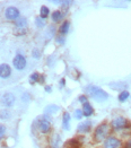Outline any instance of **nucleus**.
Masks as SVG:
<instances>
[{"mask_svg":"<svg viewBox=\"0 0 131 148\" xmlns=\"http://www.w3.org/2000/svg\"><path fill=\"white\" fill-rule=\"evenodd\" d=\"M85 93L87 96H89L92 99H94L96 102H105L108 99V94L104 89H102L101 87L95 86V85H88L85 87Z\"/></svg>","mask_w":131,"mask_h":148,"instance_id":"obj_1","label":"nucleus"},{"mask_svg":"<svg viewBox=\"0 0 131 148\" xmlns=\"http://www.w3.org/2000/svg\"><path fill=\"white\" fill-rule=\"evenodd\" d=\"M111 125L106 122H103L99 125H97L94 130V135H93V138L96 143H101V141H104L105 139H107L110 137V134H111Z\"/></svg>","mask_w":131,"mask_h":148,"instance_id":"obj_2","label":"nucleus"},{"mask_svg":"<svg viewBox=\"0 0 131 148\" xmlns=\"http://www.w3.org/2000/svg\"><path fill=\"white\" fill-rule=\"evenodd\" d=\"M129 127H131V122L127 118H124V116H117L111 122V128L114 129V130H117V131L127 129Z\"/></svg>","mask_w":131,"mask_h":148,"instance_id":"obj_3","label":"nucleus"},{"mask_svg":"<svg viewBox=\"0 0 131 148\" xmlns=\"http://www.w3.org/2000/svg\"><path fill=\"white\" fill-rule=\"evenodd\" d=\"M27 32V19L25 17H19L15 22V33L17 35H24Z\"/></svg>","mask_w":131,"mask_h":148,"instance_id":"obj_4","label":"nucleus"},{"mask_svg":"<svg viewBox=\"0 0 131 148\" xmlns=\"http://www.w3.org/2000/svg\"><path fill=\"white\" fill-rule=\"evenodd\" d=\"M121 146H122V141L114 136H110L103 143V148H120Z\"/></svg>","mask_w":131,"mask_h":148,"instance_id":"obj_5","label":"nucleus"},{"mask_svg":"<svg viewBox=\"0 0 131 148\" xmlns=\"http://www.w3.org/2000/svg\"><path fill=\"white\" fill-rule=\"evenodd\" d=\"M12 64L17 70H23L26 67V59L23 54H16L14 60H12Z\"/></svg>","mask_w":131,"mask_h":148,"instance_id":"obj_6","label":"nucleus"},{"mask_svg":"<svg viewBox=\"0 0 131 148\" xmlns=\"http://www.w3.org/2000/svg\"><path fill=\"white\" fill-rule=\"evenodd\" d=\"M5 16L8 21H17L19 18V10L16 7H8L5 12Z\"/></svg>","mask_w":131,"mask_h":148,"instance_id":"obj_7","label":"nucleus"},{"mask_svg":"<svg viewBox=\"0 0 131 148\" xmlns=\"http://www.w3.org/2000/svg\"><path fill=\"white\" fill-rule=\"evenodd\" d=\"M15 101H16V99H15L14 94H12V93H6L1 97V103L6 108H12V105L15 104Z\"/></svg>","mask_w":131,"mask_h":148,"instance_id":"obj_8","label":"nucleus"},{"mask_svg":"<svg viewBox=\"0 0 131 148\" xmlns=\"http://www.w3.org/2000/svg\"><path fill=\"white\" fill-rule=\"evenodd\" d=\"M38 130L42 132V134H49L50 130H51V122L49 121L48 119H42L40 122H38Z\"/></svg>","mask_w":131,"mask_h":148,"instance_id":"obj_9","label":"nucleus"},{"mask_svg":"<svg viewBox=\"0 0 131 148\" xmlns=\"http://www.w3.org/2000/svg\"><path fill=\"white\" fill-rule=\"evenodd\" d=\"M12 75V68L7 63H1L0 64V77L3 79H7Z\"/></svg>","mask_w":131,"mask_h":148,"instance_id":"obj_10","label":"nucleus"},{"mask_svg":"<svg viewBox=\"0 0 131 148\" xmlns=\"http://www.w3.org/2000/svg\"><path fill=\"white\" fill-rule=\"evenodd\" d=\"M91 129H92V122L89 120H87V121H84V122L78 124L77 132L78 134H87Z\"/></svg>","mask_w":131,"mask_h":148,"instance_id":"obj_11","label":"nucleus"},{"mask_svg":"<svg viewBox=\"0 0 131 148\" xmlns=\"http://www.w3.org/2000/svg\"><path fill=\"white\" fill-rule=\"evenodd\" d=\"M70 120H71L70 114L68 112H64L63 116H62V128H63V130H69L70 129Z\"/></svg>","mask_w":131,"mask_h":148,"instance_id":"obj_12","label":"nucleus"},{"mask_svg":"<svg viewBox=\"0 0 131 148\" xmlns=\"http://www.w3.org/2000/svg\"><path fill=\"white\" fill-rule=\"evenodd\" d=\"M83 113H84V116H86V118H89L91 115H93V113H94V109H93V106L87 102V103H85L83 104Z\"/></svg>","mask_w":131,"mask_h":148,"instance_id":"obj_13","label":"nucleus"},{"mask_svg":"<svg viewBox=\"0 0 131 148\" xmlns=\"http://www.w3.org/2000/svg\"><path fill=\"white\" fill-rule=\"evenodd\" d=\"M69 28H70V23H69V21H64L61 26L59 27V34L60 35H66L68 32H69Z\"/></svg>","mask_w":131,"mask_h":148,"instance_id":"obj_14","label":"nucleus"},{"mask_svg":"<svg viewBox=\"0 0 131 148\" xmlns=\"http://www.w3.org/2000/svg\"><path fill=\"white\" fill-rule=\"evenodd\" d=\"M51 19L53 23H59L63 19V14L60 12V10H56V12H52L51 15Z\"/></svg>","mask_w":131,"mask_h":148,"instance_id":"obj_15","label":"nucleus"},{"mask_svg":"<svg viewBox=\"0 0 131 148\" xmlns=\"http://www.w3.org/2000/svg\"><path fill=\"white\" fill-rule=\"evenodd\" d=\"M129 97H130V93H129L127 89H124V90H122V92L119 94L118 99H119V102L123 103V102H126V101L129 99Z\"/></svg>","mask_w":131,"mask_h":148,"instance_id":"obj_16","label":"nucleus"},{"mask_svg":"<svg viewBox=\"0 0 131 148\" xmlns=\"http://www.w3.org/2000/svg\"><path fill=\"white\" fill-rule=\"evenodd\" d=\"M50 15V9H49L47 6H42L41 7V10H40V17L42 19H47Z\"/></svg>","mask_w":131,"mask_h":148,"instance_id":"obj_17","label":"nucleus"},{"mask_svg":"<svg viewBox=\"0 0 131 148\" xmlns=\"http://www.w3.org/2000/svg\"><path fill=\"white\" fill-rule=\"evenodd\" d=\"M10 116H12V114L8 110H1L0 111V119L1 120H9Z\"/></svg>","mask_w":131,"mask_h":148,"instance_id":"obj_18","label":"nucleus"},{"mask_svg":"<svg viewBox=\"0 0 131 148\" xmlns=\"http://www.w3.org/2000/svg\"><path fill=\"white\" fill-rule=\"evenodd\" d=\"M83 116H84L83 110H80V109H77V110H75V111H73V118H75V119H77V120H80Z\"/></svg>","mask_w":131,"mask_h":148,"instance_id":"obj_19","label":"nucleus"},{"mask_svg":"<svg viewBox=\"0 0 131 148\" xmlns=\"http://www.w3.org/2000/svg\"><path fill=\"white\" fill-rule=\"evenodd\" d=\"M40 79H41V77H40V75L37 74V73L32 74L31 75V77H29V80H31L32 84H34V83H36V82H41Z\"/></svg>","mask_w":131,"mask_h":148,"instance_id":"obj_20","label":"nucleus"},{"mask_svg":"<svg viewBox=\"0 0 131 148\" xmlns=\"http://www.w3.org/2000/svg\"><path fill=\"white\" fill-rule=\"evenodd\" d=\"M35 24L38 28H42L45 26V23H44V19H42L41 17H36L35 18Z\"/></svg>","mask_w":131,"mask_h":148,"instance_id":"obj_21","label":"nucleus"},{"mask_svg":"<svg viewBox=\"0 0 131 148\" xmlns=\"http://www.w3.org/2000/svg\"><path fill=\"white\" fill-rule=\"evenodd\" d=\"M58 110H59L58 106H56V105H50V106H48V108L45 109V112H47V113H54V112H57Z\"/></svg>","mask_w":131,"mask_h":148,"instance_id":"obj_22","label":"nucleus"},{"mask_svg":"<svg viewBox=\"0 0 131 148\" xmlns=\"http://www.w3.org/2000/svg\"><path fill=\"white\" fill-rule=\"evenodd\" d=\"M56 41H57V43L60 44V45H62V44H64V41H66V37L63 36V35H57L56 36Z\"/></svg>","mask_w":131,"mask_h":148,"instance_id":"obj_23","label":"nucleus"},{"mask_svg":"<svg viewBox=\"0 0 131 148\" xmlns=\"http://www.w3.org/2000/svg\"><path fill=\"white\" fill-rule=\"evenodd\" d=\"M32 56H33V58H35V59H40V57H41V51L38 49H34L33 50Z\"/></svg>","mask_w":131,"mask_h":148,"instance_id":"obj_24","label":"nucleus"},{"mask_svg":"<svg viewBox=\"0 0 131 148\" xmlns=\"http://www.w3.org/2000/svg\"><path fill=\"white\" fill-rule=\"evenodd\" d=\"M5 134H6V127L3 124H0V140L3 138Z\"/></svg>","mask_w":131,"mask_h":148,"instance_id":"obj_25","label":"nucleus"},{"mask_svg":"<svg viewBox=\"0 0 131 148\" xmlns=\"http://www.w3.org/2000/svg\"><path fill=\"white\" fill-rule=\"evenodd\" d=\"M79 102H80L82 104H85V103H87V102H88V99H87V96H86V95H80V96H79Z\"/></svg>","mask_w":131,"mask_h":148,"instance_id":"obj_26","label":"nucleus"},{"mask_svg":"<svg viewBox=\"0 0 131 148\" xmlns=\"http://www.w3.org/2000/svg\"><path fill=\"white\" fill-rule=\"evenodd\" d=\"M124 148H131V138L126 143V145H124Z\"/></svg>","mask_w":131,"mask_h":148,"instance_id":"obj_27","label":"nucleus"},{"mask_svg":"<svg viewBox=\"0 0 131 148\" xmlns=\"http://www.w3.org/2000/svg\"><path fill=\"white\" fill-rule=\"evenodd\" d=\"M45 90L50 93V92H51V87H50V86H47V87H45Z\"/></svg>","mask_w":131,"mask_h":148,"instance_id":"obj_28","label":"nucleus"},{"mask_svg":"<svg viewBox=\"0 0 131 148\" xmlns=\"http://www.w3.org/2000/svg\"><path fill=\"white\" fill-rule=\"evenodd\" d=\"M75 148H78V147H75Z\"/></svg>","mask_w":131,"mask_h":148,"instance_id":"obj_29","label":"nucleus"}]
</instances>
